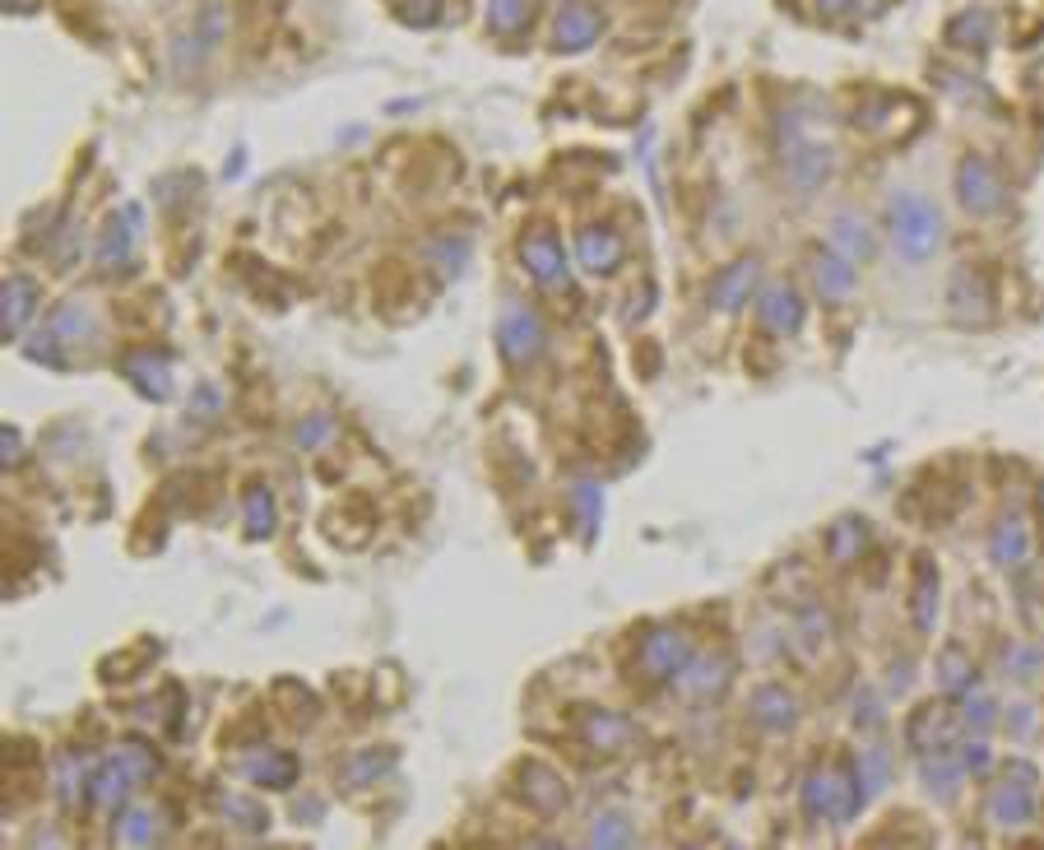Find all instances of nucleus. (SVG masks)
I'll list each match as a JSON object with an SVG mask.
<instances>
[{"mask_svg": "<svg viewBox=\"0 0 1044 850\" xmlns=\"http://www.w3.org/2000/svg\"><path fill=\"white\" fill-rule=\"evenodd\" d=\"M892 242H896V251L905 256L910 266L928 261V256L943 247V214H937L924 196L901 191L892 200Z\"/></svg>", "mask_w": 1044, "mask_h": 850, "instance_id": "f257e3e1", "label": "nucleus"}, {"mask_svg": "<svg viewBox=\"0 0 1044 850\" xmlns=\"http://www.w3.org/2000/svg\"><path fill=\"white\" fill-rule=\"evenodd\" d=\"M1007 777L1012 781H1003L994 790V800H988V818L1003 822V828H1022V822L1035 818V767L1012 762Z\"/></svg>", "mask_w": 1044, "mask_h": 850, "instance_id": "f03ea898", "label": "nucleus"}, {"mask_svg": "<svg viewBox=\"0 0 1044 850\" xmlns=\"http://www.w3.org/2000/svg\"><path fill=\"white\" fill-rule=\"evenodd\" d=\"M641 664H645L655 679H673V674H683V669L692 664V647H687V637H683V632H650V637L641 641Z\"/></svg>", "mask_w": 1044, "mask_h": 850, "instance_id": "7ed1b4c3", "label": "nucleus"}, {"mask_svg": "<svg viewBox=\"0 0 1044 850\" xmlns=\"http://www.w3.org/2000/svg\"><path fill=\"white\" fill-rule=\"evenodd\" d=\"M910 743H915L920 753L933 749V758H943L947 743H952V716H947V707H920L915 716H910Z\"/></svg>", "mask_w": 1044, "mask_h": 850, "instance_id": "20e7f679", "label": "nucleus"}, {"mask_svg": "<svg viewBox=\"0 0 1044 850\" xmlns=\"http://www.w3.org/2000/svg\"><path fill=\"white\" fill-rule=\"evenodd\" d=\"M813 279H817V293L826 302H841L854 289V261H850V256H841V251H822L817 261H813Z\"/></svg>", "mask_w": 1044, "mask_h": 850, "instance_id": "39448f33", "label": "nucleus"}, {"mask_svg": "<svg viewBox=\"0 0 1044 850\" xmlns=\"http://www.w3.org/2000/svg\"><path fill=\"white\" fill-rule=\"evenodd\" d=\"M543 344V326L534 321V312H511L502 321V349L506 358H515V363H525V358H534Z\"/></svg>", "mask_w": 1044, "mask_h": 850, "instance_id": "423d86ee", "label": "nucleus"}, {"mask_svg": "<svg viewBox=\"0 0 1044 850\" xmlns=\"http://www.w3.org/2000/svg\"><path fill=\"white\" fill-rule=\"evenodd\" d=\"M752 283H756V261L729 266V270L715 274V283H711V302L720 307V312H734V307H743V298L752 293Z\"/></svg>", "mask_w": 1044, "mask_h": 850, "instance_id": "0eeeda50", "label": "nucleus"}, {"mask_svg": "<svg viewBox=\"0 0 1044 850\" xmlns=\"http://www.w3.org/2000/svg\"><path fill=\"white\" fill-rule=\"evenodd\" d=\"M762 321L775 330V334H794L803 326V302L794 289H771L762 298Z\"/></svg>", "mask_w": 1044, "mask_h": 850, "instance_id": "6e6552de", "label": "nucleus"}, {"mask_svg": "<svg viewBox=\"0 0 1044 850\" xmlns=\"http://www.w3.org/2000/svg\"><path fill=\"white\" fill-rule=\"evenodd\" d=\"M585 739L594 743V749L618 753V749H626V743H632V726H626L622 716H613V711H590V716H585Z\"/></svg>", "mask_w": 1044, "mask_h": 850, "instance_id": "1a4fd4ad", "label": "nucleus"}, {"mask_svg": "<svg viewBox=\"0 0 1044 850\" xmlns=\"http://www.w3.org/2000/svg\"><path fill=\"white\" fill-rule=\"evenodd\" d=\"M525 777H530V786H520V790H525V800H530L539 813H558V809L566 804V786H562L548 767H525Z\"/></svg>", "mask_w": 1044, "mask_h": 850, "instance_id": "9d476101", "label": "nucleus"}, {"mask_svg": "<svg viewBox=\"0 0 1044 850\" xmlns=\"http://www.w3.org/2000/svg\"><path fill=\"white\" fill-rule=\"evenodd\" d=\"M961 196H965V204H971V210H994V204H998V182H994V172H988L984 163H965L961 168Z\"/></svg>", "mask_w": 1044, "mask_h": 850, "instance_id": "9b49d317", "label": "nucleus"}, {"mask_svg": "<svg viewBox=\"0 0 1044 850\" xmlns=\"http://www.w3.org/2000/svg\"><path fill=\"white\" fill-rule=\"evenodd\" d=\"M752 716L762 720L766 730H785V726H794V716H799V711H794V698H790L785 688H762V692H756Z\"/></svg>", "mask_w": 1044, "mask_h": 850, "instance_id": "f8f14e48", "label": "nucleus"}, {"mask_svg": "<svg viewBox=\"0 0 1044 850\" xmlns=\"http://www.w3.org/2000/svg\"><path fill=\"white\" fill-rule=\"evenodd\" d=\"M1026 549H1031V539H1026V526L1007 517L998 530H994V558L998 567H1022L1026 562Z\"/></svg>", "mask_w": 1044, "mask_h": 850, "instance_id": "ddd939ff", "label": "nucleus"}, {"mask_svg": "<svg viewBox=\"0 0 1044 850\" xmlns=\"http://www.w3.org/2000/svg\"><path fill=\"white\" fill-rule=\"evenodd\" d=\"M864 539H869V526H864V521H854V517H845L841 526H835V530L826 534L831 558H835V562H854V558H859V549H864Z\"/></svg>", "mask_w": 1044, "mask_h": 850, "instance_id": "4468645a", "label": "nucleus"}, {"mask_svg": "<svg viewBox=\"0 0 1044 850\" xmlns=\"http://www.w3.org/2000/svg\"><path fill=\"white\" fill-rule=\"evenodd\" d=\"M835 238H841V247H845V256L850 261H859V256H873V233L864 228V219H854V214H841L835 219Z\"/></svg>", "mask_w": 1044, "mask_h": 850, "instance_id": "2eb2a0df", "label": "nucleus"}, {"mask_svg": "<svg viewBox=\"0 0 1044 850\" xmlns=\"http://www.w3.org/2000/svg\"><path fill=\"white\" fill-rule=\"evenodd\" d=\"M915 577H920V586H915V623H920V628H933V613H937V572H933L928 562H920Z\"/></svg>", "mask_w": 1044, "mask_h": 850, "instance_id": "dca6fc26", "label": "nucleus"}, {"mask_svg": "<svg viewBox=\"0 0 1044 850\" xmlns=\"http://www.w3.org/2000/svg\"><path fill=\"white\" fill-rule=\"evenodd\" d=\"M581 261L590 270H613L618 266V238L613 233H585L581 238Z\"/></svg>", "mask_w": 1044, "mask_h": 850, "instance_id": "f3484780", "label": "nucleus"}, {"mask_svg": "<svg viewBox=\"0 0 1044 850\" xmlns=\"http://www.w3.org/2000/svg\"><path fill=\"white\" fill-rule=\"evenodd\" d=\"M525 261H530V270H534L539 279H558V274H562V251H558L553 238H534V242L525 247Z\"/></svg>", "mask_w": 1044, "mask_h": 850, "instance_id": "a211bd4d", "label": "nucleus"}, {"mask_svg": "<svg viewBox=\"0 0 1044 850\" xmlns=\"http://www.w3.org/2000/svg\"><path fill=\"white\" fill-rule=\"evenodd\" d=\"M29 293H33L29 279H14V283H10V312H6V326H10V330H19V321L33 312V298H29Z\"/></svg>", "mask_w": 1044, "mask_h": 850, "instance_id": "6ab92c4d", "label": "nucleus"}, {"mask_svg": "<svg viewBox=\"0 0 1044 850\" xmlns=\"http://www.w3.org/2000/svg\"><path fill=\"white\" fill-rule=\"evenodd\" d=\"M636 841V832H626V828H618L613 818H604V822H594V832H590V846H632Z\"/></svg>", "mask_w": 1044, "mask_h": 850, "instance_id": "aec40b11", "label": "nucleus"}, {"mask_svg": "<svg viewBox=\"0 0 1044 850\" xmlns=\"http://www.w3.org/2000/svg\"><path fill=\"white\" fill-rule=\"evenodd\" d=\"M943 683H947L952 692L971 683V664H965V656H961V651H947V656H943Z\"/></svg>", "mask_w": 1044, "mask_h": 850, "instance_id": "412c9836", "label": "nucleus"}, {"mask_svg": "<svg viewBox=\"0 0 1044 850\" xmlns=\"http://www.w3.org/2000/svg\"><path fill=\"white\" fill-rule=\"evenodd\" d=\"M270 526H274V507H270V498L255 488V493H251V530L260 534V530H270Z\"/></svg>", "mask_w": 1044, "mask_h": 850, "instance_id": "4be33fe9", "label": "nucleus"}, {"mask_svg": "<svg viewBox=\"0 0 1044 850\" xmlns=\"http://www.w3.org/2000/svg\"><path fill=\"white\" fill-rule=\"evenodd\" d=\"M720 664H724V660H720ZM720 664H715V669H720ZM706 669H711V664H706ZM724 679H729V669H720V674H715V683L724 688ZM687 683H696L701 692H706V688H711V674H687Z\"/></svg>", "mask_w": 1044, "mask_h": 850, "instance_id": "5701e85b", "label": "nucleus"}, {"mask_svg": "<svg viewBox=\"0 0 1044 850\" xmlns=\"http://www.w3.org/2000/svg\"><path fill=\"white\" fill-rule=\"evenodd\" d=\"M965 767H971V771H984V767H988V749H984V743L965 749Z\"/></svg>", "mask_w": 1044, "mask_h": 850, "instance_id": "b1692460", "label": "nucleus"}]
</instances>
